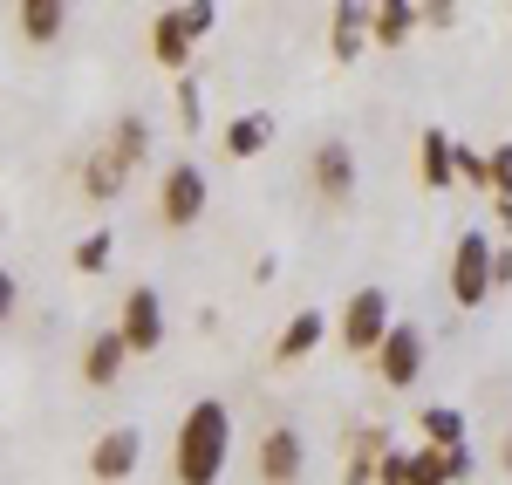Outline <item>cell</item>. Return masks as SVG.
<instances>
[{
  "instance_id": "1",
  "label": "cell",
  "mask_w": 512,
  "mask_h": 485,
  "mask_svg": "<svg viewBox=\"0 0 512 485\" xmlns=\"http://www.w3.org/2000/svg\"><path fill=\"white\" fill-rule=\"evenodd\" d=\"M233 458V410L219 397H198L185 417H178V438H171V472L178 485H219Z\"/></svg>"
},
{
  "instance_id": "2",
  "label": "cell",
  "mask_w": 512,
  "mask_h": 485,
  "mask_svg": "<svg viewBox=\"0 0 512 485\" xmlns=\"http://www.w3.org/2000/svg\"><path fill=\"white\" fill-rule=\"evenodd\" d=\"M205 205H212V185H205V171L198 164H171L158 185V226L164 233H185L205 219Z\"/></svg>"
},
{
  "instance_id": "3",
  "label": "cell",
  "mask_w": 512,
  "mask_h": 485,
  "mask_svg": "<svg viewBox=\"0 0 512 485\" xmlns=\"http://www.w3.org/2000/svg\"><path fill=\"white\" fill-rule=\"evenodd\" d=\"M390 335V294L383 287H355L349 308H342V349L349 356H376Z\"/></svg>"
},
{
  "instance_id": "4",
  "label": "cell",
  "mask_w": 512,
  "mask_h": 485,
  "mask_svg": "<svg viewBox=\"0 0 512 485\" xmlns=\"http://www.w3.org/2000/svg\"><path fill=\"white\" fill-rule=\"evenodd\" d=\"M253 472H260V485H301V472H308L301 431L294 424H267L260 445H253Z\"/></svg>"
},
{
  "instance_id": "5",
  "label": "cell",
  "mask_w": 512,
  "mask_h": 485,
  "mask_svg": "<svg viewBox=\"0 0 512 485\" xmlns=\"http://www.w3.org/2000/svg\"><path fill=\"white\" fill-rule=\"evenodd\" d=\"M117 335H123L130 356H158V349H164V294H158V287H130V294H123Z\"/></svg>"
},
{
  "instance_id": "6",
  "label": "cell",
  "mask_w": 512,
  "mask_h": 485,
  "mask_svg": "<svg viewBox=\"0 0 512 485\" xmlns=\"http://www.w3.org/2000/svg\"><path fill=\"white\" fill-rule=\"evenodd\" d=\"M424 328L410 322H390V335H383V349H376V376H383V390H410L417 376H424Z\"/></svg>"
},
{
  "instance_id": "7",
  "label": "cell",
  "mask_w": 512,
  "mask_h": 485,
  "mask_svg": "<svg viewBox=\"0 0 512 485\" xmlns=\"http://www.w3.org/2000/svg\"><path fill=\"white\" fill-rule=\"evenodd\" d=\"M492 294V240L485 233H465L458 253H451V301L458 308H478Z\"/></svg>"
},
{
  "instance_id": "8",
  "label": "cell",
  "mask_w": 512,
  "mask_h": 485,
  "mask_svg": "<svg viewBox=\"0 0 512 485\" xmlns=\"http://www.w3.org/2000/svg\"><path fill=\"white\" fill-rule=\"evenodd\" d=\"M137 458H144L137 424H117V431H103V438L89 445V479L96 485H123L130 472H137Z\"/></svg>"
},
{
  "instance_id": "9",
  "label": "cell",
  "mask_w": 512,
  "mask_h": 485,
  "mask_svg": "<svg viewBox=\"0 0 512 485\" xmlns=\"http://www.w3.org/2000/svg\"><path fill=\"white\" fill-rule=\"evenodd\" d=\"M308 178H315V192H321L328 205H349V199H355V151L342 144V137L315 144V158H308Z\"/></svg>"
},
{
  "instance_id": "10",
  "label": "cell",
  "mask_w": 512,
  "mask_h": 485,
  "mask_svg": "<svg viewBox=\"0 0 512 485\" xmlns=\"http://www.w3.org/2000/svg\"><path fill=\"white\" fill-rule=\"evenodd\" d=\"M123 363H130V349H123L117 328H96V335L82 342V383H89V390H110L123 376Z\"/></svg>"
},
{
  "instance_id": "11",
  "label": "cell",
  "mask_w": 512,
  "mask_h": 485,
  "mask_svg": "<svg viewBox=\"0 0 512 485\" xmlns=\"http://www.w3.org/2000/svg\"><path fill=\"white\" fill-rule=\"evenodd\" d=\"M417 171H424L431 192H451V185H458V137L431 123V130L417 137Z\"/></svg>"
},
{
  "instance_id": "12",
  "label": "cell",
  "mask_w": 512,
  "mask_h": 485,
  "mask_svg": "<svg viewBox=\"0 0 512 485\" xmlns=\"http://www.w3.org/2000/svg\"><path fill=\"white\" fill-rule=\"evenodd\" d=\"M123 178H130V158H123L117 144H96V151H89V164H82V199L110 205L123 192Z\"/></svg>"
},
{
  "instance_id": "13",
  "label": "cell",
  "mask_w": 512,
  "mask_h": 485,
  "mask_svg": "<svg viewBox=\"0 0 512 485\" xmlns=\"http://www.w3.org/2000/svg\"><path fill=\"white\" fill-rule=\"evenodd\" d=\"M321 335H328V315L301 308V315H294V322L274 335V363H280V369H287V363H308V356L321 349Z\"/></svg>"
},
{
  "instance_id": "14",
  "label": "cell",
  "mask_w": 512,
  "mask_h": 485,
  "mask_svg": "<svg viewBox=\"0 0 512 485\" xmlns=\"http://www.w3.org/2000/svg\"><path fill=\"white\" fill-rule=\"evenodd\" d=\"M14 28H21V41H35V48L62 41V28H69V0H21V7H14Z\"/></svg>"
},
{
  "instance_id": "15",
  "label": "cell",
  "mask_w": 512,
  "mask_h": 485,
  "mask_svg": "<svg viewBox=\"0 0 512 485\" xmlns=\"http://www.w3.org/2000/svg\"><path fill=\"white\" fill-rule=\"evenodd\" d=\"M417 28H424V14H417L410 0H383V7H369V41H376V48H403Z\"/></svg>"
},
{
  "instance_id": "16",
  "label": "cell",
  "mask_w": 512,
  "mask_h": 485,
  "mask_svg": "<svg viewBox=\"0 0 512 485\" xmlns=\"http://www.w3.org/2000/svg\"><path fill=\"white\" fill-rule=\"evenodd\" d=\"M328 48H335V62H355V55L369 48V7L342 0V7L328 14Z\"/></svg>"
},
{
  "instance_id": "17",
  "label": "cell",
  "mask_w": 512,
  "mask_h": 485,
  "mask_svg": "<svg viewBox=\"0 0 512 485\" xmlns=\"http://www.w3.org/2000/svg\"><path fill=\"white\" fill-rule=\"evenodd\" d=\"M219 144H226V158H260L274 144V117L267 110H246V117H233L219 130Z\"/></svg>"
},
{
  "instance_id": "18",
  "label": "cell",
  "mask_w": 512,
  "mask_h": 485,
  "mask_svg": "<svg viewBox=\"0 0 512 485\" xmlns=\"http://www.w3.org/2000/svg\"><path fill=\"white\" fill-rule=\"evenodd\" d=\"M151 55H158L171 76H185V69H192V35L178 28V7H164L158 21H151Z\"/></svg>"
},
{
  "instance_id": "19",
  "label": "cell",
  "mask_w": 512,
  "mask_h": 485,
  "mask_svg": "<svg viewBox=\"0 0 512 485\" xmlns=\"http://www.w3.org/2000/svg\"><path fill=\"white\" fill-rule=\"evenodd\" d=\"M424 445H431V451H465V410L431 404V410H424Z\"/></svg>"
},
{
  "instance_id": "20",
  "label": "cell",
  "mask_w": 512,
  "mask_h": 485,
  "mask_svg": "<svg viewBox=\"0 0 512 485\" xmlns=\"http://www.w3.org/2000/svg\"><path fill=\"white\" fill-rule=\"evenodd\" d=\"M403 485H458V472H451V451H410V472H403Z\"/></svg>"
},
{
  "instance_id": "21",
  "label": "cell",
  "mask_w": 512,
  "mask_h": 485,
  "mask_svg": "<svg viewBox=\"0 0 512 485\" xmlns=\"http://www.w3.org/2000/svg\"><path fill=\"white\" fill-rule=\"evenodd\" d=\"M383 451H390V438H383V431H362V438L349 445V485H369V479H376Z\"/></svg>"
},
{
  "instance_id": "22",
  "label": "cell",
  "mask_w": 512,
  "mask_h": 485,
  "mask_svg": "<svg viewBox=\"0 0 512 485\" xmlns=\"http://www.w3.org/2000/svg\"><path fill=\"white\" fill-rule=\"evenodd\" d=\"M110 260H117V233H110V226H96V233L76 246V274H103Z\"/></svg>"
},
{
  "instance_id": "23",
  "label": "cell",
  "mask_w": 512,
  "mask_h": 485,
  "mask_svg": "<svg viewBox=\"0 0 512 485\" xmlns=\"http://www.w3.org/2000/svg\"><path fill=\"white\" fill-rule=\"evenodd\" d=\"M110 144H117L123 158L137 164V158H144V151H151V123H144V117H137V110H130V117H117V137H110Z\"/></svg>"
},
{
  "instance_id": "24",
  "label": "cell",
  "mask_w": 512,
  "mask_h": 485,
  "mask_svg": "<svg viewBox=\"0 0 512 485\" xmlns=\"http://www.w3.org/2000/svg\"><path fill=\"white\" fill-rule=\"evenodd\" d=\"M178 28H185V35H192V48H198V41L219 28V7H212V0H185V7H178Z\"/></svg>"
},
{
  "instance_id": "25",
  "label": "cell",
  "mask_w": 512,
  "mask_h": 485,
  "mask_svg": "<svg viewBox=\"0 0 512 485\" xmlns=\"http://www.w3.org/2000/svg\"><path fill=\"white\" fill-rule=\"evenodd\" d=\"M178 117H185V130H198V123H205V96H198V76H178Z\"/></svg>"
},
{
  "instance_id": "26",
  "label": "cell",
  "mask_w": 512,
  "mask_h": 485,
  "mask_svg": "<svg viewBox=\"0 0 512 485\" xmlns=\"http://www.w3.org/2000/svg\"><path fill=\"white\" fill-rule=\"evenodd\" d=\"M458 178H465V185H485V192H492V164L478 158L472 144H458Z\"/></svg>"
},
{
  "instance_id": "27",
  "label": "cell",
  "mask_w": 512,
  "mask_h": 485,
  "mask_svg": "<svg viewBox=\"0 0 512 485\" xmlns=\"http://www.w3.org/2000/svg\"><path fill=\"white\" fill-rule=\"evenodd\" d=\"M492 192H499V199H512V144H492Z\"/></svg>"
},
{
  "instance_id": "28",
  "label": "cell",
  "mask_w": 512,
  "mask_h": 485,
  "mask_svg": "<svg viewBox=\"0 0 512 485\" xmlns=\"http://www.w3.org/2000/svg\"><path fill=\"white\" fill-rule=\"evenodd\" d=\"M403 472H410V458H403V451H383V465H376V485H403Z\"/></svg>"
},
{
  "instance_id": "29",
  "label": "cell",
  "mask_w": 512,
  "mask_h": 485,
  "mask_svg": "<svg viewBox=\"0 0 512 485\" xmlns=\"http://www.w3.org/2000/svg\"><path fill=\"white\" fill-rule=\"evenodd\" d=\"M14 301H21V281H14V274L0 267V328L14 322Z\"/></svg>"
},
{
  "instance_id": "30",
  "label": "cell",
  "mask_w": 512,
  "mask_h": 485,
  "mask_svg": "<svg viewBox=\"0 0 512 485\" xmlns=\"http://www.w3.org/2000/svg\"><path fill=\"white\" fill-rule=\"evenodd\" d=\"M417 14H424V28H451V21H458L451 0H431V7H417Z\"/></svg>"
},
{
  "instance_id": "31",
  "label": "cell",
  "mask_w": 512,
  "mask_h": 485,
  "mask_svg": "<svg viewBox=\"0 0 512 485\" xmlns=\"http://www.w3.org/2000/svg\"><path fill=\"white\" fill-rule=\"evenodd\" d=\"M492 287H512V246H492Z\"/></svg>"
},
{
  "instance_id": "32",
  "label": "cell",
  "mask_w": 512,
  "mask_h": 485,
  "mask_svg": "<svg viewBox=\"0 0 512 485\" xmlns=\"http://www.w3.org/2000/svg\"><path fill=\"white\" fill-rule=\"evenodd\" d=\"M499 226H506V233H512V199H499Z\"/></svg>"
},
{
  "instance_id": "33",
  "label": "cell",
  "mask_w": 512,
  "mask_h": 485,
  "mask_svg": "<svg viewBox=\"0 0 512 485\" xmlns=\"http://www.w3.org/2000/svg\"><path fill=\"white\" fill-rule=\"evenodd\" d=\"M499 465H506V472H512V431H506V445H499Z\"/></svg>"
}]
</instances>
